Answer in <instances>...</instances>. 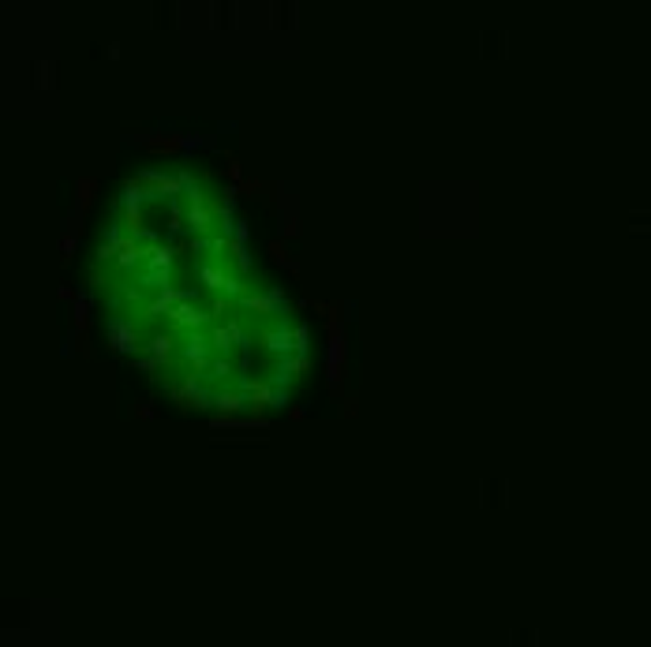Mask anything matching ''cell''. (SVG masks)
<instances>
[{
    "instance_id": "5b68a950",
    "label": "cell",
    "mask_w": 651,
    "mask_h": 647,
    "mask_svg": "<svg viewBox=\"0 0 651 647\" xmlns=\"http://www.w3.org/2000/svg\"><path fill=\"white\" fill-rule=\"evenodd\" d=\"M285 236H300V221H296V218H288V225H285Z\"/></svg>"
},
{
    "instance_id": "3957f363",
    "label": "cell",
    "mask_w": 651,
    "mask_h": 647,
    "mask_svg": "<svg viewBox=\"0 0 651 647\" xmlns=\"http://www.w3.org/2000/svg\"><path fill=\"white\" fill-rule=\"evenodd\" d=\"M75 191H79V213H83V210H86V206H90V202H94L97 180H94V176H86V180H79V183H75Z\"/></svg>"
},
{
    "instance_id": "7a4b0ae2",
    "label": "cell",
    "mask_w": 651,
    "mask_h": 647,
    "mask_svg": "<svg viewBox=\"0 0 651 647\" xmlns=\"http://www.w3.org/2000/svg\"><path fill=\"white\" fill-rule=\"evenodd\" d=\"M236 191H240L244 199H262L266 191H270V183H262V180H240V183H236Z\"/></svg>"
},
{
    "instance_id": "277c9868",
    "label": "cell",
    "mask_w": 651,
    "mask_h": 647,
    "mask_svg": "<svg viewBox=\"0 0 651 647\" xmlns=\"http://www.w3.org/2000/svg\"><path fill=\"white\" fill-rule=\"evenodd\" d=\"M225 169H229V176H232L236 183L244 180V176H240V157H236V154H225Z\"/></svg>"
},
{
    "instance_id": "6da1fadb",
    "label": "cell",
    "mask_w": 651,
    "mask_h": 647,
    "mask_svg": "<svg viewBox=\"0 0 651 647\" xmlns=\"http://www.w3.org/2000/svg\"><path fill=\"white\" fill-rule=\"evenodd\" d=\"M143 146L150 154H180L183 150V138L180 135H165V138H143Z\"/></svg>"
}]
</instances>
